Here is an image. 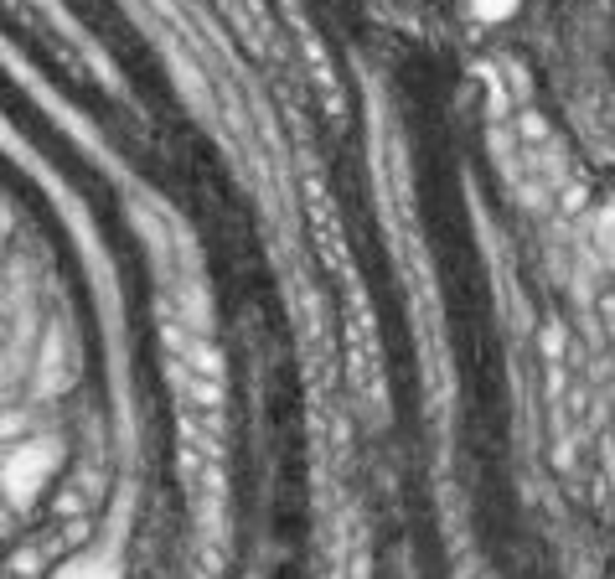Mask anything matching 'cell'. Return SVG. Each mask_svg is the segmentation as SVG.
I'll return each mask as SVG.
<instances>
[{
    "label": "cell",
    "mask_w": 615,
    "mask_h": 579,
    "mask_svg": "<svg viewBox=\"0 0 615 579\" xmlns=\"http://www.w3.org/2000/svg\"><path fill=\"white\" fill-rule=\"evenodd\" d=\"M471 6H476L486 21H502V16H512V6H517V0H471Z\"/></svg>",
    "instance_id": "277c9868"
},
{
    "label": "cell",
    "mask_w": 615,
    "mask_h": 579,
    "mask_svg": "<svg viewBox=\"0 0 615 579\" xmlns=\"http://www.w3.org/2000/svg\"><path fill=\"white\" fill-rule=\"evenodd\" d=\"M595 238H600V249H605V259L615 264V212H610V218L595 228Z\"/></svg>",
    "instance_id": "5b68a950"
},
{
    "label": "cell",
    "mask_w": 615,
    "mask_h": 579,
    "mask_svg": "<svg viewBox=\"0 0 615 579\" xmlns=\"http://www.w3.org/2000/svg\"><path fill=\"white\" fill-rule=\"evenodd\" d=\"M57 440L37 435V440H21L11 455H6V502L11 507H32V497L47 486V476L57 471Z\"/></svg>",
    "instance_id": "6da1fadb"
},
{
    "label": "cell",
    "mask_w": 615,
    "mask_h": 579,
    "mask_svg": "<svg viewBox=\"0 0 615 579\" xmlns=\"http://www.w3.org/2000/svg\"><path fill=\"white\" fill-rule=\"evenodd\" d=\"M543 357L548 362H564V331H559V321L543 326Z\"/></svg>",
    "instance_id": "3957f363"
},
{
    "label": "cell",
    "mask_w": 615,
    "mask_h": 579,
    "mask_svg": "<svg viewBox=\"0 0 615 579\" xmlns=\"http://www.w3.org/2000/svg\"><path fill=\"white\" fill-rule=\"evenodd\" d=\"M57 579H114L109 574V564H94V559H73L63 574H57Z\"/></svg>",
    "instance_id": "7a4b0ae2"
}]
</instances>
